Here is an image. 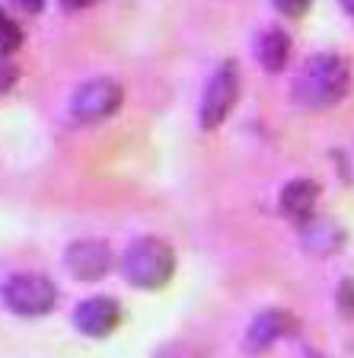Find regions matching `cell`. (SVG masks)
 <instances>
[{"instance_id": "1", "label": "cell", "mask_w": 354, "mask_h": 358, "mask_svg": "<svg viewBox=\"0 0 354 358\" xmlns=\"http://www.w3.org/2000/svg\"><path fill=\"white\" fill-rule=\"evenodd\" d=\"M351 90V64L341 55H313L294 80V96L303 109H332Z\"/></svg>"}, {"instance_id": "11", "label": "cell", "mask_w": 354, "mask_h": 358, "mask_svg": "<svg viewBox=\"0 0 354 358\" xmlns=\"http://www.w3.org/2000/svg\"><path fill=\"white\" fill-rule=\"evenodd\" d=\"M256 58H258V64L265 67V71H272V74L284 71L290 61V36L284 29H278V26L265 29L256 38Z\"/></svg>"}, {"instance_id": "6", "label": "cell", "mask_w": 354, "mask_h": 358, "mask_svg": "<svg viewBox=\"0 0 354 358\" xmlns=\"http://www.w3.org/2000/svg\"><path fill=\"white\" fill-rule=\"evenodd\" d=\"M64 266L77 282H99V278H105L112 272L115 256H112V246L105 243V240L83 237L67 246Z\"/></svg>"}, {"instance_id": "18", "label": "cell", "mask_w": 354, "mask_h": 358, "mask_svg": "<svg viewBox=\"0 0 354 358\" xmlns=\"http://www.w3.org/2000/svg\"><path fill=\"white\" fill-rule=\"evenodd\" d=\"M96 0H61V7L64 10H87V7H93Z\"/></svg>"}, {"instance_id": "14", "label": "cell", "mask_w": 354, "mask_h": 358, "mask_svg": "<svg viewBox=\"0 0 354 358\" xmlns=\"http://www.w3.org/2000/svg\"><path fill=\"white\" fill-rule=\"evenodd\" d=\"M272 3H274V10H278V13H284V16H290V20H297V16H303L307 10H310L313 0H272Z\"/></svg>"}, {"instance_id": "13", "label": "cell", "mask_w": 354, "mask_h": 358, "mask_svg": "<svg viewBox=\"0 0 354 358\" xmlns=\"http://www.w3.org/2000/svg\"><path fill=\"white\" fill-rule=\"evenodd\" d=\"M335 307H339V313L348 317V320L354 317V278H345V282L339 285V291H335Z\"/></svg>"}, {"instance_id": "15", "label": "cell", "mask_w": 354, "mask_h": 358, "mask_svg": "<svg viewBox=\"0 0 354 358\" xmlns=\"http://www.w3.org/2000/svg\"><path fill=\"white\" fill-rule=\"evenodd\" d=\"M16 80H20V71H16V64H10V61H0V93L13 90Z\"/></svg>"}, {"instance_id": "17", "label": "cell", "mask_w": 354, "mask_h": 358, "mask_svg": "<svg viewBox=\"0 0 354 358\" xmlns=\"http://www.w3.org/2000/svg\"><path fill=\"white\" fill-rule=\"evenodd\" d=\"M13 3L22 10V13H42L45 10V0H13Z\"/></svg>"}, {"instance_id": "12", "label": "cell", "mask_w": 354, "mask_h": 358, "mask_svg": "<svg viewBox=\"0 0 354 358\" xmlns=\"http://www.w3.org/2000/svg\"><path fill=\"white\" fill-rule=\"evenodd\" d=\"M22 45V29L0 10V58H10L13 52H20Z\"/></svg>"}, {"instance_id": "3", "label": "cell", "mask_w": 354, "mask_h": 358, "mask_svg": "<svg viewBox=\"0 0 354 358\" xmlns=\"http://www.w3.org/2000/svg\"><path fill=\"white\" fill-rule=\"evenodd\" d=\"M58 288L42 272H20L3 285V304L20 317H45L54 310Z\"/></svg>"}, {"instance_id": "2", "label": "cell", "mask_w": 354, "mask_h": 358, "mask_svg": "<svg viewBox=\"0 0 354 358\" xmlns=\"http://www.w3.org/2000/svg\"><path fill=\"white\" fill-rule=\"evenodd\" d=\"M121 272H125L128 285L144 291H156L163 285H170L176 275V253L172 246L160 237H140L121 256Z\"/></svg>"}, {"instance_id": "19", "label": "cell", "mask_w": 354, "mask_h": 358, "mask_svg": "<svg viewBox=\"0 0 354 358\" xmlns=\"http://www.w3.org/2000/svg\"><path fill=\"white\" fill-rule=\"evenodd\" d=\"M341 7H345L348 16H354V0H341Z\"/></svg>"}, {"instance_id": "10", "label": "cell", "mask_w": 354, "mask_h": 358, "mask_svg": "<svg viewBox=\"0 0 354 358\" xmlns=\"http://www.w3.org/2000/svg\"><path fill=\"white\" fill-rule=\"evenodd\" d=\"M319 195H323V189H319L316 179H310V176L290 179L288 186L281 189V215L297 221V224L310 221V217L316 215Z\"/></svg>"}, {"instance_id": "4", "label": "cell", "mask_w": 354, "mask_h": 358, "mask_svg": "<svg viewBox=\"0 0 354 358\" xmlns=\"http://www.w3.org/2000/svg\"><path fill=\"white\" fill-rule=\"evenodd\" d=\"M236 99H239V64L236 61H223L217 67L211 80L205 87V96H201V128L205 131H214L227 122V115L233 112Z\"/></svg>"}, {"instance_id": "7", "label": "cell", "mask_w": 354, "mask_h": 358, "mask_svg": "<svg viewBox=\"0 0 354 358\" xmlns=\"http://www.w3.org/2000/svg\"><path fill=\"white\" fill-rule=\"evenodd\" d=\"M297 333V320L290 317L288 310H281V307H268V310L256 313V320L249 323V329H246V352L249 355H262V352H268L278 339H284V336H294Z\"/></svg>"}, {"instance_id": "16", "label": "cell", "mask_w": 354, "mask_h": 358, "mask_svg": "<svg viewBox=\"0 0 354 358\" xmlns=\"http://www.w3.org/2000/svg\"><path fill=\"white\" fill-rule=\"evenodd\" d=\"M156 358H195V355L189 345H166V349H160Z\"/></svg>"}, {"instance_id": "9", "label": "cell", "mask_w": 354, "mask_h": 358, "mask_svg": "<svg viewBox=\"0 0 354 358\" xmlns=\"http://www.w3.org/2000/svg\"><path fill=\"white\" fill-rule=\"evenodd\" d=\"M348 234L339 221L323 215H313L310 221L300 224V246L310 256H335L345 246Z\"/></svg>"}, {"instance_id": "5", "label": "cell", "mask_w": 354, "mask_h": 358, "mask_svg": "<svg viewBox=\"0 0 354 358\" xmlns=\"http://www.w3.org/2000/svg\"><path fill=\"white\" fill-rule=\"evenodd\" d=\"M125 103V90L121 83L112 80V77H96V80H87L83 87H77L74 99H71V112L74 119L83 125H93V122H105L112 119Z\"/></svg>"}, {"instance_id": "8", "label": "cell", "mask_w": 354, "mask_h": 358, "mask_svg": "<svg viewBox=\"0 0 354 358\" xmlns=\"http://www.w3.org/2000/svg\"><path fill=\"white\" fill-rule=\"evenodd\" d=\"M121 323V307L118 301L105 298V294H96V298H87L77 304L74 310V327L80 329L89 339H105L112 336Z\"/></svg>"}]
</instances>
